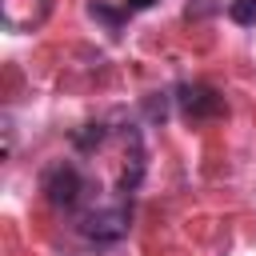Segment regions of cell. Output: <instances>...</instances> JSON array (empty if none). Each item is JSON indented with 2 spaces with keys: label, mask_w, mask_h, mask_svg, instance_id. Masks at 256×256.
Segmentation results:
<instances>
[{
  "label": "cell",
  "mask_w": 256,
  "mask_h": 256,
  "mask_svg": "<svg viewBox=\"0 0 256 256\" xmlns=\"http://www.w3.org/2000/svg\"><path fill=\"white\" fill-rule=\"evenodd\" d=\"M88 176L72 164V160H56V164H48L44 172H40V192H44V200L52 204V208H60V212H76L80 204H84V196H88Z\"/></svg>",
  "instance_id": "6da1fadb"
},
{
  "label": "cell",
  "mask_w": 256,
  "mask_h": 256,
  "mask_svg": "<svg viewBox=\"0 0 256 256\" xmlns=\"http://www.w3.org/2000/svg\"><path fill=\"white\" fill-rule=\"evenodd\" d=\"M76 232L88 240V244H116L124 232H128V208L124 204H108V208H92L80 216Z\"/></svg>",
  "instance_id": "7a4b0ae2"
},
{
  "label": "cell",
  "mask_w": 256,
  "mask_h": 256,
  "mask_svg": "<svg viewBox=\"0 0 256 256\" xmlns=\"http://www.w3.org/2000/svg\"><path fill=\"white\" fill-rule=\"evenodd\" d=\"M176 108H180V116L192 120V124L216 120V116L228 112L224 96H220L216 88H208V84H180V88H176Z\"/></svg>",
  "instance_id": "3957f363"
},
{
  "label": "cell",
  "mask_w": 256,
  "mask_h": 256,
  "mask_svg": "<svg viewBox=\"0 0 256 256\" xmlns=\"http://www.w3.org/2000/svg\"><path fill=\"white\" fill-rule=\"evenodd\" d=\"M52 0H0V20L8 32H32L48 20Z\"/></svg>",
  "instance_id": "277c9868"
},
{
  "label": "cell",
  "mask_w": 256,
  "mask_h": 256,
  "mask_svg": "<svg viewBox=\"0 0 256 256\" xmlns=\"http://www.w3.org/2000/svg\"><path fill=\"white\" fill-rule=\"evenodd\" d=\"M88 16H92V20H104L112 36H116V32H120V24H124V12H120V8H112V4H104V0L88 4Z\"/></svg>",
  "instance_id": "5b68a950"
},
{
  "label": "cell",
  "mask_w": 256,
  "mask_h": 256,
  "mask_svg": "<svg viewBox=\"0 0 256 256\" xmlns=\"http://www.w3.org/2000/svg\"><path fill=\"white\" fill-rule=\"evenodd\" d=\"M228 16H232V24L252 28V24H256V0H232V4H228Z\"/></svg>",
  "instance_id": "8992f818"
},
{
  "label": "cell",
  "mask_w": 256,
  "mask_h": 256,
  "mask_svg": "<svg viewBox=\"0 0 256 256\" xmlns=\"http://www.w3.org/2000/svg\"><path fill=\"white\" fill-rule=\"evenodd\" d=\"M100 140H104V128H100V124H88V132H76V144H80L84 152H88V148H96Z\"/></svg>",
  "instance_id": "52a82bcc"
},
{
  "label": "cell",
  "mask_w": 256,
  "mask_h": 256,
  "mask_svg": "<svg viewBox=\"0 0 256 256\" xmlns=\"http://www.w3.org/2000/svg\"><path fill=\"white\" fill-rule=\"evenodd\" d=\"M156 0H124V12H144V8H152Z\"/></svg>",
  "instance_id": "ba28073f"
}]
</instances>
